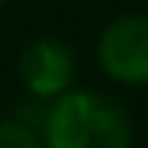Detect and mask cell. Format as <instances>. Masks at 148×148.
Segmentation results:
<instances>
[{"instance_id":"2","label":"cell","mask_w":148,"mask_h":148,"mask_svg":"<svg viewBox=\"0 0 148 148\" xmlns=\"http://www.w3.org/2000/svg\"><path fill=\"white\" fill-rule=\"evenodd\" d=\"M95 66L122 89H148V13L112 16L95 36Z\"/></svg>"},{"instance_id":"3","label":"cell","mask_w":148,"mask_h":148,"mask_svg":"<svg viewBox=\"0 0 148 148\" xmlns=\"http://www.w3.org/2000/svg\"><path fill=\"white\" fill-rule=\"evenodd\" d=\"M79 76V53L63 36H33L16 56V82L30 102H53L69 92Z\"/></svg>"},{"instance_id":"4","label":"cell","mask_w":148,"mask_h":148,"mask_svg":"<svg viewBox=\"0 0 148 148\" xmlns=\"http://www.w3.org/2000/svg\"><path fill=\"white\" fill-rule=\"evenodd\" d=\"M0 148H46V145H43V135L36 125L16 115H7L0 119Z\"/></svg>"},{"instance_id":"1","label":"cell","mask_w":148,"mask_h":148,"mask_svg":"<svg viewBox=\"0 0 148 148\" xmlns=\"http://www.w3.org/2000/svg\"><path fill=\"white\" fill-rule=\"evenodd\" d=\"M46 148H135V119L115 95L73 86L43 106Z\"/></svg>"},{"instance_id":"5","label":"cell","mask_w":148,"mask_h":148,"mask_svg":"<svg viewBox=\"0 0 148 148\" xmlns=\"http://www.w3.org/2000/svg\"><path fill=\"white\" fill-rule=\"evenodd\" d=\"M7 3H10V0H0V7H7Z\"/></svg>"}]
</instances>
